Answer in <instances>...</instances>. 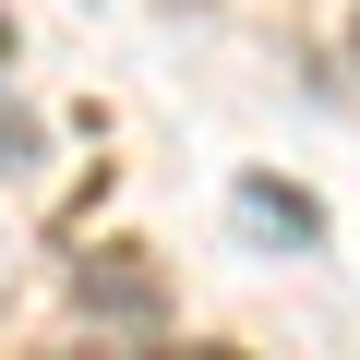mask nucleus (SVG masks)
Returning <instances> with one entry per match:
<instances>
[{
  "label": "nucleus",
  "instance_id": "nucleus-3",
  "mask_svg": "<svg viewBox=\"0 0 360 360\" xmlns=\"http://www.w3.org/2000/svg\"><path fill=\"white\" fill-rule=\"evenodd\" d=\"M25 168H37V120H25V108H0V180H25Z\"/></svg>",
  "mask_w": 360,
  "mask_h": 360
},
{
  "label": "nucleus",
  "instance_id": "nucleus-4",
  "mask_svg": "<svg viewBox=\"0 0 360 360\" xmlns=\"http://www.w3.org/2000/svg\"><path fill=\"white\" fill-rule=\"evenodd\" d=\"M0 72H13V13H0Z\"/></svg>",
  "mask_w": 360,
  "mask_h": 360
},
{
  "label": "nucleus",
  "instance_id": "nucleus-2",
  "mask_svg": "<svg viewBox=\"0 0 360 360\" xmlns=\"http://www.w3.org/2000/svg\"><path fill=\"white\" fill-rule=\"evenodd\" d=\"M240 217H252L264 240H300V252L324 240V205H312V193H288V180H240Z\"/></svg>",
  "mask_w": 360,
  "mask_h": 360
},
{
  "label": "nucleus",
  "instance_id": "nucleus-5",
  "mask_svg": "<svg viewBox=\"0 0 360 360\" xmlns=\"http://www.w3.org/2000/svg\"><path fill=\"white\" fill-rule=\"evenodd\" d=\"M348 60H360V13H348Z\"/></svg>",
  "mask_w": 360,
  "mask_h": 360
},
{
  "label": "nucleus",
  "instance_id": "nucleus-1",
  "mask_svg": "<svg viewBox=\"0 0 360 360\" xmlns=\"http://www.w3.org/2000/svg\"><path fill=\"white\" fill-rule=\"evenodd\" d=\"M72 312L108 324V336H168V276H156L132 240H108V252L72 264Z\"/></svg>",
  "mask_w": 360,
  "mask_h": 360
}]
</instances>
